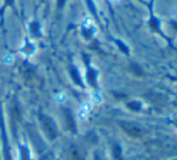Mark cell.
Returning <instances> with one entry per match:
<instances>
[{
	"mask_svg": "<svg viewBox=\"0 0 177 160\" xmlns=\"http://www.w3.org/2000/svg\"><path fill=\"white\" fill-rule=\"evenodd\" d=\"M88 113H89V106H88L87 103L82 105L81 110L78 111V116H80V118H82V119H84L86 117L88 116Z\"/></svg>",
	"mask_w": 177,
	"mask_h": 160,
	"instance_id": "6da1fadb",
	"label": "cell"
},
{
	"mask_svg": "<svg viewBox=\"0 0 177 160\" xmlns=\"http://www.w3.org/2000/svg\"><path fill=\"white\" fill-rule=\"evenodd\" d=\"M21 153H22V160H30L29 159V152H28V149L26 147H22V149H21Z\"/></svg>",
	"mask_w": 177,
	"mask_h": 160,
	"instance_id": "7a4b0ae2",
	"label": "cell"
},
{
	"mask_svg": "<svg viewBox=\"0 0 177 160\" xmlns=\"http://www.w3.org/2000/svg\"><path fill=\"white\" fill-rule=\"evenodd\" d=\"M112 1H118V0H112Z\"/></svg>",
	"mask_w": 177,
	"mask_h": 160,
	"instance_id": "3957f363",
	"label": "cell"
}]
</instances>
